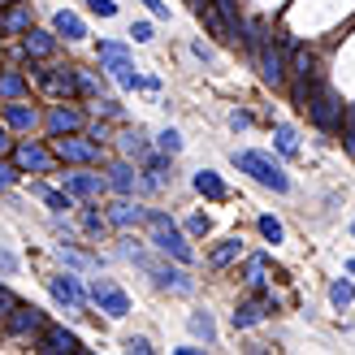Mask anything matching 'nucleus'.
Returning <instances> with one entry per match:
<instances>
[{
    "label": "nucleus",
    "mask_w": 355,
    "mask_h": 355,
    "mask_svg": "<svg viewBox=\"0 0 355 355\" xmlns=\"http://www.w3.org/2000/svg\"><path fill=\"white\" fill-rule=\"evenodd\" d=\"M144 221H148V230H152V234H148V243H152L161 256H173L178 264H191V260H195L191 243L182 239V230L173 225V217H169V212H161V208H148V217H144Z\"/></svg>",
    "instance_id": "obj_1"
},
{
    "label": "nucleus",
    "mask_w": 355,
    "mask_h": 355,
    "mask_svg": "<svg viewBox=\"0 0 355 355\" xmlns=\"http://www.w3.org/2000/svg\"><path fill=\"white\" fill-rule=\"evenodd\" d=\"M304 109H308V117H312L316 130H325V135H338V130H343V113H347V109H343V96L334 92L325 78H316V87L308 92V104H304Z\"/></svg>",
    "instance_id": "obj_2"
},
{
    "label": "nucleus",
    "mask_w": 355,
    "mask_h": 355,
    "mask_svg": "<svg viewBox=\"0 0 355 355\" xmlns=\"http://www.w3.org/2000/svg\"><path fill=\"white\" fill-rule=\"evenodd\" d=\"M121 256H130L139 269L152 277V286H156V291H173V295H191V291H195V277H187L182 269H169L165 260H152L144 247H121Z\"/></svg>",
    "instance_id": "obj_3"
},
{
    "label": "nucleus",
    "mask_w": 355,
    "mask_h": 355,
    "mask_svg": "<svg viewBox=\"0 0 355 355\" xmlns=\"http://www.w3.org/2000/svg\"><path fill=\"white\" fill-rule=\"evenodd\" d=\"M230 161H234V169L252 173L260 187H269V191H277V195L291 191V178H286V169H282L273 156H264V152H230Z\"/></svg>",
    "instance_id": "obj_4"
},
{
    "label": "nucleus",
    "mask_w": 355,
    "mask_h": 355,
    "mask_svg": "<svg viewBox=\"0 0 355 355\" xmlns=\"http://www.w3.org/2000/svg\"><path fill=\"white\" fill-rule=\"evenodd\" d=\"M52 156L65 165H100L104 161V148L96 139H78V135H57V144H52Z\"/></svg>",
    "instance_id": "obj_5"
},
{
    "label": "nucleus",
    "mask_w": 355,
    "mask_h": 355,
    "mask_svg": "<svg viewBox=\"0 0 355 355\" xmlns=\"http://www.w3.org/2000/svg\"><path fill=\"white\" fill-rule=\"evenodd\" d=\"M61 187L74 195V200H100L104 191H109V178H100V173H92V169H69V173H61Z\"/></svg>",
    "instance_id": "obj_6"
},
{
    "label": "nucleus",
    "mask_w": 355,
    "mask_h": 355,
    "mask_svg": "<svg viewBox=\"0 0 355 355\" xmlns=\"http://www.w3.org/2000/svg\"><path fill=\"white\" fill-rule=\"evenodd\" d=\"M92 299L100 304V312H109L113 321H121V316L130 312V295L117 286V282H109V277H96L92 282Z\"/></svg>",
    "instance_id": "obj_7"
},
{
    "label": "nucleus",
    "mask_w": 355,
    "mask_h": 355,
    "mask_svg": "<svg viewBox=\"0 0 355 355\" xmlns=\"http://www.w3.org/2000/svg\"><path fill=\"white\" fill-rule=\"evenodd\" d=\"M13 165H17V173H48L52 152L44 144H35V139H22V144H13Z\"/></svg>",
    "instance_id": "obj_8"
},
{
    "label": "nucleus",
    "mask_w": 355,
    "mask_h": 355,
    "mask_svg": "<svg viewBox=\"0 0 355 355\" xmlns=\"http://www.w3.org/2000/svg\"><path fill=\"white\" fill-rule=\"evenodd\" d=\"M35 351H44V355H78L87 347L78 343V334H69L65 325H44L40 329V347H35Z\"/></svg>",
    "instance_id": "obj_9"
},
{
    "label": "nucleus",
    "mask_w": 355,
    "mask_h": 355,
    "mask_svg": "<svg viewBox=\"0 0 355 355\" xmlns=\"http://www.w3.org/2000/svg\"><path fill=\"white\" fill-rule=\"evenodd\" d=\"M44 126H48L52 139H57V135H74V130H83L87 121H83V109H74V104H52L48 117H44Z\"/></svg>",
    "instance_id": "obj_10"
},
{
    "label": "nucleus",
    "mask_w": 355,
    "mask_h": 355,
    "mask_svg": "<svg viewBox=\"0 0 355 355\" xmlns=\"http://www.w3.org/2000/svg\"><path fill=\"white\" fill-rule=\"evenodd\" d=\"M48 291H52V299H57V304H65L69 312H87V295H83V286H78L69 273L48 277Z\"/></svg>",
    "instance_id": "obj_11"
},
{
    "label": "nucleus",
    "mask_w": 355,
    "mask_h": 355,
    "mask_svg": "<svg viewBox=\"0 0 355 355\" xmlns=\"http://www.w3.org/2000/svg\"><path fill=\"white\" fill-rule=\"evenodd\" d=\"M104 217H109V225H113V230H135L139 221L148 217V208H139L130 195H121V200H113V204H109V212H104Z\"/></svg>",
    "instance_id": "obj_12"
},
{
    "label": "nucleus",
    "mask_w": 355,
    "mask_h": 355,
    "mask_svg": "<svg viewBox=\"0 0 355 355\" xmlns=\"http://www.w3.org/2000/svg\"><path fill=\"white\" fill-rule=\"evenodd\" d=\"M195 13H200V22L212 31V40H221V44H239V40H234V31H230V22L221 17V9L212 5V0H195Z\"/></svg>",
    "instance_id": "obj_13"
},
{
    "label": "nucleus",
    "mask_w": 355,
    "mask_h": 355,
    "mask_svg": "<svg viewBox=\"0 0 355 355\" xmlns=\"http://www.w3.org/2000/svg\"><path fill=\"white\" fill-rule=\"evenodd\" d=\"M5 321H9L13 334H22V338H31V334H40V329L48 325L44 312H40V308H26V304H13V312L5 316Z\"/></svg>",
    "instance_id": "obj_14"
},
{
    "label": "nucleus",
    "mask_w": 355,
    "mask_h": 355,
    "mask_svg": "<svg viewBox=\"0 0 355 355\" xmlns=\"http://www.w3.org/2000/svg\"><path fill=\"white\" fill-rule=\"evenodd\" d=\"M22 52H26V57L31 61H48L52 57V52H57V31H26L22 35Z\"/></svg>",
    "instance_id": "obj_15"
},
{
    "label": "nucleus",
    "mask_w": 355,
    "mask_h": 355,
    "mask_svg": "<svg viewBox=\"0 0 355 355\" xmlns=\"http://www.w3.org/2000/svg\"><path fill=\"white\" fill-rule=\"evenodd\" d=\"M269 312H273V304H269V299L260 295V299H247V304H239L230 321H234V329H252V325H260V321H264Z\"/></svg>",
    "instance_id": "obj_16"
},
{
    "label": "nucleus",
    "mask_w": 355,
    "mask_h": 355,
    "mask_svg": "<svg viewBox=\"0 0 355 355\" xmlns=\"http://www.w3.org/2000/svg\"><path fill=\"white\" fill-rule=\"evenodd\" d=\"M104 65H109V74L117 78V87H126V92H148V78L130 65V57H113V61H104Z\"/></svg>",
    "instance_id": "obj_17"
},
{
    "label": "nucleus",
    "mask_w": 355,
    "mask_h": 355,
    "mask_svg": "<svg viewBox=\"0 0 355 355\" xmlns=\"http://www.w3.org/2000/svg\"><path fill=\"white\" fill-rule=\"evenodd\" d=\"M135 182H139V173H135L130 161H113V165H109V191H117V195H135Z\"/></svg>",
    "instance_id": "obj_18"
},
{
    "label": "nucleus",
    "mask_w": 355,
    "mask_h": 355,
    "mask_svg": "<svg viewBox=\"0 0 355 355\" xmlns=\"http://www.w3.org/2000/svg\"><path fill=\"white\" fill-rule=\"evenodd\" d=\"M5 126H9V130L31 135L35 126H40V113H35L31 104H9V109H5Z\"/></svg>",
    "instance_id": "obj_19"
},
{
    "label": "nucleus",
    "mask_w": 355,
    "mask_h": 355,
    "mask_svg": "<svg viewBox=\"0 0 355 355\" xmlns=\"http://www.w3.org/2000/svg\"><path fill=\"white\" fill-rule=\"evenodd\" d=\"M26 31H31V9H22V0H17L0 13V35H26Z\"/></svg>",
    "instance_id": "obj_20"
},
{
    "label": "nucleus",
    "mask_w": 355,
    "mask_h": 355,
    "mask_svg": "<svg viewBox=\"0 0 355 355\" xmlns=\"http://www.w3.org/2000/svg\"><path fill=\"white\" fill-rule=\"evenodd\" d=\"M52 31L65 35V40H87V22L78 13H69V9H57V17H52Z\"/></svg>",
    "instance_id": "obj_21"
},
{
    "label": "nucleus",
    "mask_w": 355,
    "mask_h": 355,
    "mask_svg": "<svg viewBox=\"0 0 355 355\" xmlns=\"http://www.w3.org/2000/svg\"><path fill=\"white\" fill-rule=\"evenodd\" d=\"M44 83H48L57 96H78V69H74V65H69V69H48Z\"/></svg>",
    "instance_id": "obj_22"
},
{
    "label": "nucleus",
    "mask_w": 355,
    "mask_h": 355,
    "mask_svg": "<svg viewBox=\"0 0 355 355\" xmlns=\"http://www.w3.org/2000/svg\"><path fill=\"white\" fill-rule=\"evenodd\" d=\"M144 169L152 173V182H156V187L173 182V161H169V152H148V156H144Z\"/></svg>",
    "instance_id": "obj_23"
},
{
    "label": "nucleus",
    "mask_w": 355,
    "mask_h": 355,
    "mask_svg": "<svg viewBox=\"0 0 355 355\" xmlns=\"http://www.w3.org/2000/svg\"><path fill=\"white\" fill-rule=\"evenodd\" d=\"M35 195H40V200H44L52 212H69V208H74V195H69L65 187L57 191V187H44V182H35Z\"/></svg>",
    "instance_id": "obj_24"
},
{
    "label": "nucleus",
    "mask_w": 355,
    "mask_h": 355,
    "mask_svg": "<svg viewBox=\"0 0 355 355\" xmlns=\"http://www.w3.org/2000/svg\"><path fill=\"white\" fill-rule=\"evenodd\" d=\"M195 191H200L204 195V200H225V182H221V178L217 173H212V169H200V173H195Z\"/></svg>",
    "instance_id": "obj_25"
},
{
    "label": "nucleus",
    "mask_w": 355,
    "mask_h": 355,
    "mask_svg": "<svg viewBox=\"0 0 355 355\" xmlns=\"http://www.w3.org/2000/svg\"><path fill=\"white\" fill-rule=\"evenodd\" d=\"M212 5L221 9V17L230 22V31H234V40L243 44V31H247V17H243V9H239V0H212Z\"/></svg>",
    "instance_id": "obj_26"
},
{
    "label": "nucleus",
    "mask_w": 355,
    "mask_h": 355,
    "mask_svg": "<svg viewBox=\"0 0 355 355\" xmlns=\"http://www.w3.org/2000/svg\"><path fill=\"white\" fill-rule=\"evenodd\" d=\"M239 252H243V247H239V239H221L217 247H212L208 264H212V269H225V264H234V260H239Z\"/></svg>",
    "instance_id": "obj_27"
},
{
    "label": "nucleus",
    "mask_w": 355,
    "mask_h": 355,
    "mask_svg": "<svg viewBox=\"0 0 355 355\" xmlns=\"http://www.w3.org/2000/svg\"><path fill=\"white\" fill-rule=\"evenodd\" d=\"M273 144H277V152H282V156H291V161L299 156V135L286 126V121H277V126H273Z\"/></svg>",
    "instance_id": "obj_28"
},
{
    "label": "nucleus",
    "mask_w": 355,
    "mask_h": 355,
    "mask_svg": "<svg viewBox=\"0 0 355 355\" xmlns=\"http://www.w3.org/2000/svg\"><path fill=\"white\" fill-rule=\"evenodd\" d=\"M121 152L135 156V161H144V156L152 152V148H148V135L139 130V126H135V130H126V135H121Z\"/></svg>",
    "instance_id": "obj_29"
},
{
    "label": "nucleus",
    "mask_w": 355,
    "mask_h": 355,
    "mask_svg": "<svg viewBox=\"0 0 355 355\" xmlns=\"http://www.w3.org/2000/svg\"><path fill=\"white\" fill-rule=\"evenodd\" d=\"M264 264H269V256H252V260H247V273H243V282L256 295H264Z\"/></svg>",
    "instance_id": "obj_30"
},
{
    "label": "nucleus",
    "mask_w": 355,
    "mask_h": 355,
    "mask_svg": "<svg viewBox=\"0 0 355 355\" xmlns=\"http://www.w3.org/2000/svg\"><path fill=\"white\" fill-rule=\"evenodd\" d=\"M109 230H113V225H109V217H100L96 208H87V212H83V234H92V239H104Z\"/></svg>",
    "instance_id": "obj_31"
},
{
    "label": "nucleus",
    "mask_w": 355,
    "mask_h": 355,
    "mask_svg": "<svg viewBox=\"0 0 355 355\" xmlns=\"http://www.w3.org/2000/svg\"><path fill=\"white\" fill-rule=\"evenodd\" d=\"M61 260L69 264V269H100V256H83V252H74L69 243H61Z\"/></svg>",
    "instance_id": "obj_32"
},
{
    "label": "nucleus",
    "mask_w": 355,
    "mask_h": 355,
    "mask_svg": "<svg viewBox=\"0 0 355 355\" xmlns=\"http://www.w3.org/2000/svg\"><path fill=\"white\" fill-rule=\"evenodd\" d=\"M0 96H5V100H22L26 96V78L13 74V69H9V74H0Z\"/></svg>",
    "instance_id": "obj_33"
},
{
    "label": "nucleus",
    "mask_w": 355,
    "mask_h": 355,
    "mask_svg": "<svg viewBox=\"0 0 355 355\" xmlns=\"http://www.w3.org/2000/svg\"><path fill=\"white\" fill-rule=\"evenodd\" d=\"M191 334H195V338H204V343H217V325H212L208 312H195L191 316Z\"/></svg>",
    "instance_id": "obj_34"
},
{
    "label": "nucleus",
    "mask_w": 355,
    "mask_h": 355,
    "mask_svg": "<svg viewBox=\"0 0 355 355\" xmlns=\"http://www.w3.org/2000/svg\"><path fill=\"white\" fill-rule=\"evenodd\" d=\"M329 304H334V308H351V304H355V286L338 277V282L329 286Z\"/></svg>",
    "instance_id": "obj_35"
},
{
    "label": "nucleus",
    "mask_w": 355,
    "mask_h": 355,
    "mask_svg": "<svg viewBox=\"0 0 355 355\" xmlns=\"http://www.w3.org/2000/svg\"><path fill=\"white\" fill-rule=\"evenodd\" d=\"M156 144H161V152L178 156V152H182V135H178V130L169 126V130H161V135H156Z\"/></svg>",
    "instance_id": "obj_36"
},
{
    "label": "nucleus",
    "mask_w": 355,
    "mask_h": 355,
    "mask_svg": "<svg viewBox=\"0 0 355 355\" xmlns=\"http://www.w3.org/2000/svg\"><path fill=\"white\" fill-rule=\"evenodd\" d=\"M260 234L269 239V243H282V234H286V230H282L277 217H269V212H264V217H260Z\"/></svg>",
    "instance_id": "obj_37"
},
{
    "label": "nucleus",
    "mask_w": 355,
    "mask_h": 355,
    "mask_svg": "<svg viewBox=\"0 0 355 355\" xmlns=\"http://www.w3.org/2000/svg\"><path fill=\"white\" fill-rule=\"evenodd\" d=\"M13 182H17V165H9L5 156H0V191H9Z\"/></svg>",
    "instance_id": "obj_38"
},
{
    "label": "nucleus",
    "mask_w": 355,
    "mask_h": 355,
    "mask_svg": "<svg viewBox=\"0 0 355 355\" xmlns=\"http://www.w3.org/2000/svg\"><path fill=\"white\" fill-rule=\"evenodd\" d=\"M121 347H126L130 355H152V343H148V338H139V334H130V338L121 343Z\"/></svg>",
    "instance_id": "obj_39"
},
{
    "label": "nucleus",
    "mask_w": 355,
    "mask_h": 355,
    "mask_svg": "<svg viewBox=\"0 0 355 355\" xmlns=\"http://www.w3.org/2000/svg\"><path fill=\"white\" fill-rule=\"evenodd\" d=\"M87 139H96V144H104V139H113L109 121H92V126H87Z\"/></svg>",
    "instance_id": "obj_40"
},
{
    "label": "nucleus",
    "mask_w": 355,
    "mask_h": 355,
    "mask_svg": "<svg viewBox=\"0 0 355 355\" xmlns=\"http://www.w3.org/2000/svg\"><path fill=\"white\" fill-rule=\"evenodd\" d=\"M87 9H92L96 17H113V13H117V5H113V0H87Z\"/></svg>",
    "instance_id": "obj_41"
},
{
    "label": "nucleus",
    "mask_w": 355,
    "mask_h": 355,
    "mask_svg": "<svg viewBox=\"0 0 355 355\" xmlns=\"http://www.w3.org/2000/svg\"><path fill=\"white\" fill-rule=\"evenodd\" d=\"M130 40H135V44H148V40H152V22H135V26H130Z\"/></svg>",
    "instance_id": "obj_42"
},
{
    "label": "nucleus",
    "mask_w": 355,
    "mask_h": 355,
    "mask_svg": "<svg viewBox=\"0 0 355 355\" xmlns=\"http://www.w3.org/2000/svg\"><path fill=\"white\" fill-rule=\"evenodd\" d=\"M144 5L152 9V17H161V22H169V5H165V0H144Z\"/></svg>",
    "instance_id": "obj_43"
},
{
    "label": "nucleus",
    "mask_w": 355,
    "mask_h": 355,
    "mask_svg": "<svg viewBox=\"0 0 355 355\" xmlns=\"http://www.w3.org/2000/svg\"><path fill=\"white\" fill-rule=\"evenodd\" d=\"M230 126H234V130H247V126H252V113H230Z\"/></svg>",
    "instance_id": "obj_44"
},
{
    "label": "nucleus",
    "mask_w": 355,
    "mask_h": 355,
    "mask_svg": "<svg viewBox=\"0 0 355 355\" xmlns=\"http://www.w3.org/2000/svg\"><path fill=\"white\" fill-rule=\"evenodd\" d=\"M13 152V139H9V126L0 121V156H9Z\"/></svg>",
    "instance_id": "obj_45"
},
{
    "label": "nucleus",
    "mask_w": 355,
    "mask_h": 355,
    "mask_svg": "<svg viewBox=\"0 0 355 355\" xmlns=\"http://www.w3.org/2000/svg\"><path fill=\"white\" fill-rule=\"evenodd\" d=\"M13 304H17V299H13L5 286H0V316H9V312H13Z\"/></svg>",
    "instance_id": "obj_46"
},
{
    "label": "nucleus",
    "mask_w": 355,
    "mask_h": 355,
    "mask_svg": "<svg viewBox=\"0 0 355 355\" xmlns=\"http://www.w3.org/2000/svg\"><path fill=\"white\" fill-rule=\"evenodd\" d=\"M100 113L104 117H121V104L117 100H100Z\"/></svg>",
    "instance_id": "obj_47"
},
{
    "label": "nucleus",
    "mask_w": 355,
    "mask_h": 355,
    "mask_svg": "<svg viewBox=\"0 0 355 355\" xmlns=\"http://www.w3.org/2000/svg\"><path fill=\"white\" fill-rule=\"evenodd\" d=\"M187 230H191V234H208V217H191Z\"/></svg>",
    "instance_id": "obj_48"
},
{
    "label": "nucleus",
    "mask_w": 355,
    "mask_h": 355,
    "mask_svg": "<svg viewBox=\"0 0 355 355\" xmlns=\"http://www.w3.org/2000/svg\"><path fill=\"white\" fill-rule=\"evenodd\" d=\"M0 273H17V260L9 252H0Z\"/></svg>",
    "instance_id": "obj_49"
},
{
    "label": "nucleus",
    "mask_w": 355,
    "mask_h": 355,
    "mask_svg": "<svg viewBox=\"0 0 355 355\" xmlns=\"http://www.w3.org/2000/svg\"><path fill=\"white\" fill-rule=\"evenodd\" d=\"M191 52H195L200 61H212V48H204V44H191Z\"/></svg>",
    "instance_id": "obj_50"
},
{
    "label": "nucleus",
    "mask_w": 355,
    "mask_h": 355,
    "mask_svg": "<svg viewBox=\"0 0 355 355\" xmlns=\"http://www.w3.org/2000/svg\"><path fill=\"white\" fill-rule=\"evenodd\" d=\"M347 273H351V277H355V256H351V260H347Z\"/></svg>",
    "instance_id": "obj_51"
},
{
    "label": "nucleus",
    "mask_w": 355,
    "mask_h": 355,
    "mask_svg": "<svg viewBox=\"0 0 355 355\" xmlns=\"http://www.w3.org/2000/svg\"><path fill=\"white\" fill-rule=\"evenodd\" d=\"M0 5H17V0H0Z\"/></svg>",
    "instance_id": "obj_52"
},
{
    "label": "nucleus",
    "mask_w": 355,
    "mask_h": 355,
    "mask_svg": "<svg viewBox=\"0 0 355 355\" xmlns=\"http://www.w3.org/2000/svg\"><path fill=\"white\" fill-rule=\"evenodd\" d=\"M351 234H355V221H351Z\"/></svg>",
    "instance_id": "obj_53"
}]
</instances>
